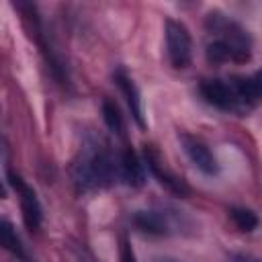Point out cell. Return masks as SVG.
<instances>
[{
  "label": "cell",
  "instance_id": "8992f818",
  "mask_svg": "<svg viewBox=\"0 0 262 262\" xmlns=\"http://www.w3.org/2000/svg\"><path fill=\"white\" fill-rule=\"evenodd\" d=\"M8 182H10V186L14 188L16 196H18L20 213H23V221H25L27 229L29 231H39V227L43 223V209H41L37 192L33 190V186H29L20 178V174H16L12 170H8Z\"/></svg>",
  "mask_w": 262,
  "mask_h": 262
},
{
  "label": "cell",
  "instance_id": "ba28073f",
  "mask_svg": "<svg viewBox=\"0 0 262 262\" xmlns=\"http://www.w3.org/2000/svg\"><path fill=\"white\" fill-rule=\"evenodd\" d=\"M133 223L139 231L149 235H170L178 227V219L166 211H137Z\"/></svg>",
  "mask_w": 262,
  "mask_h": 262
},
{
  "label": "cell",
  "instance_id": "6da1fadb",
  "mask_svg": "<svg viewBox=\"0 0 262 262\" xmlns=\"http://www.w3.org/2000/svg\"><path fill=\"white\" fill-rule=\"evenodd\" d=\"M205 29L209 33L205 55L211 63H244L252 57V37L250 33L229 18L223 12H209L205 20Z\"/></svg>",
  "mask_w": 262,
  "mask_h": 262
},
{
  "label": "cell",
  "instance_id": "5bb4252c",
  "mask_svg": "<svg viewBox=\"0 0 262 262\" xmlns=\"http://www.w3.org/2000/svg\"><path fill=\"white\" fill-rule=\"evenodd\" d=\"M121 262H137L135 260V252L131 248V244L127 239L121 242Z\"/></svg>",
  "mask_w": 262,
  "mask_h": 262
},
{
  "label": "cell",
  "instance_id": "2e32d148",
  "mask_svg": "<svg viewBox=\"0 0 262 262\" xmlns=\"http://www.w3.org/2000/svg\"><path fill=\"white\" fill-rule=\"evenodd\" d=\"M8 196V192H6V186H4V182L0 180V199H6Z\"/></svg>",
  "mask_w": 262,
  "mask_h": 262
},
{
  "label": "cell",
  "instance_id": "4fadbf2b",
  "mask_svg": "<svg viewBox=\"0 0 262 262\" xmlns=\"http://www.w3.org/2000/svg\"><path fill=\"white\" fill-rule=\"evenodd\" d=\"M229 219L244 233H250L258 227V215L248 207H231L229 209Z\"/></svg>",
  "mask_w": 262,
  "mask_h": 262
},
{
  "label": "cell",
  "instance_id": "3957f363",
  "mask_svg": "<svg viewBox=\"0 0 262 262\" xmlns=\"http://www.w3.org/2000/svg\"><path fill=\"white\" fill-rule=\"evenodd\" d=\"M199 94L203 100L223 113H235V115H246L242 108V102L235 94V88L231 80H221V78H207L201 80L199 84Z\"/></svg>",
  "mask_w": 262,
  "mask_h": 262
},
{
  "label": "cell",
  "instance_id": "30bf717a",
  "mask_svg": "<svg viewBox=\"0 0 262 262\" xmlns=\"http://www.w3.org/2000/svg\"><path fill=\"white\" fill-rule=\"evenodd\" d=\"M115 82H117V86L121 88V92H123V96L127 100V106H129V111L133 115V121L143 129L145 127V119H143V108H141V94H139L133 78L125 70H117L115 72Z\"/></svg>",
  "mask_w": 262,
  "mask_h": 262
},
{
  "label": "cell",
  "instance_id": "e0dca14e",
  "mask_svg": "<svg viewBox=\"0 0 262 262\" xmlns=\"http://www.w3.org/2000/svg\"><path fill=\"white\" fill-rule=\"evenodd\" d=\"M158 262H174V260H158Z\"/></svg>",
  "mask_w": 262,
  "mask_h": 262
},
{
  "label": "cell",
  "instance_id": "52a82bcc",
  "mask_svg": "<svg viewBox=\"0 0 262 262\" xmlns=\"http://www.w3.org/2000/svg\"><path fill=\"white\" fill-rule=\"evenodd\" d=\"M180 143L184 154L188 156V160L207 176H213L219 172V164L217 158L213 156V151L207 147V143H203L201 139L188 135V133H180Z\"/></svg>",
  "mask_w": 262,
  "mask_h": 262
},
{
  "label": "cell",
  "instance_id": "7c38bea8",
  "mask_svg": "<svg viewBox=\"0 0 262 262\" xmlns=\"http://www.w3.org/2000/svg\"><path fill=\"white\" fill-rule=\"evenodd\" d=\"M102 119L115 135H125V119H123L121 108L115 100H111V98L102 100Z\"/></svg>",
  "mask_w": 262,
  "mask_h": 262
},
{
  "label": "cell",
  "instance_id": "8fae6325",
  "mask_svg": "<svg viewBox=\"0 0 262 262\" xmlns=\"http://www.w3.org/2000/svg\"><path fill=\"white\" fill-rule=\"evenodd\" d=\"M0 246H2L6 252H10L12 256H16V258H20V260H27L25 246H23V242H20V237H18V233H16V229H14V225H12L8 219H4V217H0Z\"/></svg>",
  "mask_w": 262,
  "mask_h": 262
},
{
  "label": "cell",
  "instance_id": "7a4b0ae2",
  "mask_svg": "<svg viewBox=\"0 0 262 262\" xmlns=\"http://www.w3.org/2000/svg\"><path fill=\"white\" fill-rule=\"evenodd\" d=\"M74 182L80 190L104 188L119 176V164L113 160L111 151L96 141H88L72 168Z\"/></svg>",
  "mask_w": 262,
  "mask_h": 262
},
{
  "label": "cell",
  "instance_id": "5b68a950",
  "mask_svg": "<svg viewBox=\"0 0 262 262\" xmlns=\"http://www.w3.org/2000/svg\"><path fill=\"white\" fill-rule=\"evenodd\" d=\"M143 166L149 170V174L172 194L176 196H188L190 194V186L174 172L166 166V160L162 158V154L154 147V145H145L143 147Z\"/></svg>",
  "mask_w": 262,
  "mask_h": 262
},
{
  "label": "cell",
  "instance_id": "277c9868",
  "mask_svg": "<svg viewBox=\"0 0 262 262\" xmlns=\"http://www.w3.org/2000/svg\"><path fill=\"white\" fill-rule=\"evenodd\" d=\"M166 53L170 63L176 70H182L186 66H190L192 59V37L186 29L184 23L174 20V18H166Z\"/></svg>",
  "mask_w": 262,
  "mask_h": 262
},
{
  "label": "cell",
  "instance_id": "9c48e42d",
  "mask_svg": "<svg viewBox=\"0 0 262 262\" xmlns=\"http://www.w3.org/2000/svg\"><path fill=\"white\" fill-rule=\"evenodd\" d=\"M119 178L131 186V188H139L145 184V166H143V160L131 149V147H125L121 151V158H119Z\"/></svg>",
  "mask_w": 262,
  "mask_h": 262
},
{
  "label": "cell",
  "instance_id": "9a60e30c",
  "mask_svg": "<svg viewBox=\"0 0 262 262\" xmlns=\"http://www.w3.org/2000/svg\"><path fill=\"white\" fill-rule=\"evenodd\" d=\"M233 260H235V262H258V258H254V256H250V254H237Z\"/></svg>",
  "mask_w": 262,
  "mask_h": 262
}]
</instances>
